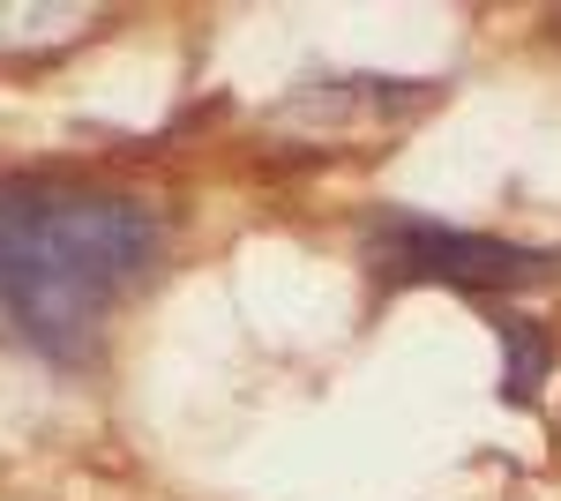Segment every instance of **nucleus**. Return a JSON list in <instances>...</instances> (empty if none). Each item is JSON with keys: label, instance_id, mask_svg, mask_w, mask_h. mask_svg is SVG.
<instances>
[{"label": "nucleus", "instance_id": "2", "mask_svg": "<svg viewBox=\"0 0 561 501\" xmlns=\"http://www.w3.org/2000/svg\"><path fill=\"white\" fill-rule=\"evenodd\" d=\"M367 262L382 270L389 285H465V293L531 285V277L554 270V254H539V248L449 232V225H427V217H382L375 240H367Z\"/></svg>", "mask_w": 561, "mask_h": 501}, {"label": "nucleus", "instance_id": "3", "mask_svg": "<svg viewBox=\"0 0 561 501\" xmlns=\"http://www.w3.org/2000/svg\"><path fill=\"white\" fill-rule=\"evenodd\" d=\"M494 337H502V352H510V367H502V397H510V405H531V389L547 382L554 344L539 337V322H531V315H502V322H494Z\"/></svg>", "mask_w": 561, "mask_h": 501}, {"label": "nucleus", "instance_id": "1", "mask_svg": "<svg viewBox=\"0 0 561 501\" xmlns=\"http://www.w3.org/2000/svg\"><path fill=\"white\" fill-rule=\"evenodd\" d=\"M158 254L165 225L135 195L0 180V322L53 360H83Z\"/></svg>", "mask_w": 561, "mask_h": 501}]
</instances>
